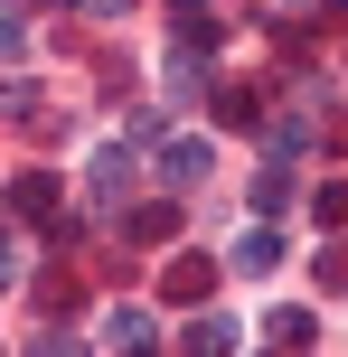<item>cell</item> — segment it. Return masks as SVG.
Wrapping results in <instances>:
<instances>
[{
	"label": "cell",
	"mask_w": 348,
	"mask_h": 357,
	"mask_svg": "<svg viewBox=\"0 0 348 357\" xmlns=\"http://www.w3.org/2000/svg\"><path fill=\"white\" fill-rule=\"evenodd\" d=\"M160 178L169 188H198L207 178V142H160Z\"/></svg>",
	"instance_id": "cell-1"
},
{
	"label": "cell",
	"mask_w": 348,
	"mask_h": 357,
	"mask_svg": "<svg viewBox=\"0 0 348 357\" xmlns=\"http://www.w3.org/2000/svg\"><path fill=\"white\" fill-rule=\"evenodd\" d=\"M207 282H217V264H207V254H179V264H169V282H160V291H169V301H198Z\"/></svg>",
	"instance_id": "cell-2"
},
{
	"label": "cell",
	"mask_w": 348,
	"mask_h": 357,
	"mask_svg": "<svg viewBox=\"0 0 348 357\" xmlns=\"http://www.w3.org/2000/svg\"><path fill=\"white\" fill-rule=\"evenodd\" d=\"M123 235H132V245H169V235H179V207H132Z\"/></svg>",
	"instance_id": "cell-3"
},
{
	"label": "cell",
	"mask_w": 348,
	"mask_h": 357,
	"mask_svg": "<svg viewBox=\"0 0 348 357\" xmlns=\"http://www.w3.org/2000/svg\"><path fill=\"white\" fill-rule=\"evenodd\" d=\"M273 264H282V235H273V226L236 235V273H273Z\"/></svg>",
	"instance_id": "cell-4"
},
{
	"label": "cell",
	"mask_w": 348,
	"mask_h": 357,
	"mask_svg": "<svg viewBox=\"0 0 348 357\" xmlns=\"http://www.w3.org/2000/svg\"><path fill=\"white\" fill-rule=\"evenodd\" d=\"M160 329H151V310H113L104 320V348H151Z\"/></svg>",
	"instance_id": "cell-5"
},
{
	"label": "cell",
	"mask_w": 348,
	"mask_h": 357,
	"mask_svg": "<svg viewBox=\"0 0 348 357\" xmlns=\"http://www.w3.org/2000/svg\"><path fill=\"white\" fill-rule=\"evenodd\" d=\"M264 339H273V348H311L320 320H311V310H273V329H264Z\"/></svg>",
	"instance_id": "cell-6"
},
{
	"label": "cell",
	"mask_w": 348,
	"mask_h": 357,
	"mask_svg": "<svg viewBox=\"0 0 348 357\" xmlns=\"http://www.w3.org/2000/svg\"><path fill=\"white\" fill-rule=\"evenodd\" d=\"M236 348V320H188V357H226Z\"/></svg>",
	"instance_id": "cell-7"
},
{
	"label": "cell",
	"mask_w": 348,
	"mask_h": 357,
	"mask_svg": "<svg viewBox=\"0 0 348 357\" xmlns=\"http://www.w3.org/2000/svg\"><path fill=\"white\" fill-rule=\"evenodd\" d=\"M19 216H56V178H47V169L19 178Z\"/></svg>",
	"instance_id": "cell-8"
},
{
	"label": "cell",
	"mask_w": 348,
	"mask_h": 357,
	"mask_svg": "<svg viewBox=\"0 0 348 357\" xmlns=\"http://www.w3.org/2000/svg\"><path fill=\"white\" fill-rule=\"evenodd\" d=\"M123 178H132V160H123V151H104V160H94V197H123Z\"/></svg>",
	"instance_id": "cell-9"
},
{
	"label": "cell",
	"mask_w": 348,
	"mask_h": 357,
	"mask_svg": "<svg viewBox=\"0 0 348 357\" xmlns=\"http://www.w3.org/2000/svg\"><path fill=\"white\" fill-rule=\"evenodd\" d=\"M311 216H320V226H348V178H339V188H320V207H311Z\"/></svg>",
	"instance_id": "cell-10"
},
{
	"label": "cell",
	"mask_w": 348,
	"mask_h": 357,
	"mask_svg": "<svg viewBox=\"0 0 348 357\" xmlns=\"http://www.w3.org/2000/svg\"><path fill=\"white\" fill-rule=\"evenodd\" d=\"M320 282H330V291H348V245L330 254V264H320Z\"/></svg>",
	"instance_id": "cell-11"
},
{
	"label": "cell",
	"mask_w": 348,
	"mask_h": 357,
	"mask_svg": "<svg viewBox=\"0 0 348 357\" xmlns=\"http://www.w3.org/2000/svg\"><path fill=\"white\" fill-rule=\"evenodd\" d=\"M188 10H207V0H188Z\"/></svg>",
	"instance_id": "cell-12"
}]
</instances>
